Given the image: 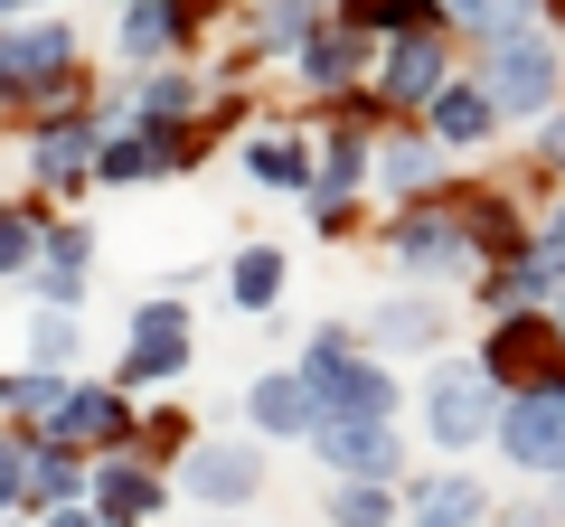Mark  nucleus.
I'll return each instance as SVG.
<instances>
[{
  "mask_svg": "<svg viewBox=\"0 0 565 527\" xmlns=\"http://www.w3.org/2000/svg\"><path fill=\"white\" fill-rule=\"evenodd\" d=\"M302 386H311V406H321V424H386V415H396V377H386L377 358H359L340 330H311Z\"/></svg>",
  "mask_w": 565,
  "mask_h": 527,
  "instance_id": "obj_1",
  "label": "nucleus"
},
{
  "mask_svg": "<svg viewBox=\"0 0 565 527\" xmlns=\"http://www.w3.org/2000/svg\"><path fill=\"white\" fill-rule=\"evenodd\" d=\"M76 29L66 20H10L0 29V104H47V122L76 104Z\"/></svg>",
  "mask_w": 565,
  "mask_h": 527,
  "instance_id": "obj_2",
  "label": "nucleus"
},
{
  "mask_svg": "<svg viewBox=\"0 0 565 527\" xmlns=\"http://www.w3.org/2000/svg\"><path fill=\"white\" fill-rule=\"evenodd\" d=\"M500 406L509 396L481 377V358H444L434 377H424V433H434L444 452H481L490 433H500Z\"/></svg>",
  "mask_w": 565,
  "mask_h": 527,
  "instance_id": "obj_3",
  "label": "nucleus"
},
{
  "mask_svg": "<svg viewBox=\"0 0 565 527\" xmlns=\"http://www.w3.org/2000/svg\"><path fill=\"white\" fill-rule=\"evenodd\" d=\"M481 85H490V104H500V114H556L565 57H556V39H546V29H527V20H519L500 47H490Z\"/></svg>",
  "mask_w": 565,
  "mask_h": 527,
  "instance_id": "obj_4",
  "label": "nucleus"
},
{
  "mask_svg": "<svg viewBox=\"0 0 565 527\" xmlns=\"http://www.w3.org/2000/svg\"><path fill=\"white\" fill-rule=\"evenodd\" d=\"M556 367H565V340L546 330V311H509V321H490V340H481V377H490V386L537 396Z\"/></svg>",
  "mask_w": 565,
  "mask_h": 527,
  "instance_id": "obj_5",
  "label": "nucleus"
},
{
  "mask_svg": "<svg viewBox=\"0 0 565 527\" xmlns=\"http://www.w3.org/2000/svg\"><path fill=\"white\" fill-rule=\"evenodd\" d=\"M490 443H500L519 471H537V481H565V396H546V386L537 396H509Z\"/></svg>",
  "mask_w": 565,
  "mask_h": 527,
  "instance_id": "obj_6",
  "label": "nucleus"
},
{
  "mask_svg": "<svg viewBox=\"0 0 565 527\" xmlns=\"http://www.w3.org/2000/svg\"><path fill=\"white\" fill-rule=\"evenodd\" d=\"M311 452L330 462V490H386V481H396V462H405L396 424H321V433H311Z\"/></svg>",
  "mask_w": 565,
  "mask_h": 527,
  "instance_id": "obj_7",
  "label": "nucleus"
},
{
  "mask_svg": "<svg viewBox=\"0 0 565 527\" xmlns=\"http://www.w3.org/2000/svg\"><path fill=\"white\" fill-rule=\"evenodd\" d=\"M189 367V311L180 302H141L132 311V348H122V386H161Z\"/></svg>",
  "mask_w": 565,
  "mask_h": 527,
  "instance_id": "obj_8",
  "label": "nucleus"
},
{
  "mask_svg": "<svg viewBox=\"0 0 565 527\" xmlns=\"http://www.w3.org/2000/svg\"><path fill=\"white\" fill-rule=\"evenodd\" d=\"M452 29H434V39H405V47H386V66H377V95L386 104H405V114H434V95L452 85Z\"/></svg>",
  "mask_w": 565,
  "mask_h": 527,
  "instance_id": "obj_9",
  "label": "nucleus"
},
{
  "mask_svg": "<svg viewBox=\"0 0 565 527\" xmlns=\"http://www.w3.org/2000/svg\"><path fill=\"white\" fill-rule=\"evenodd\" d=\"M386 245H396V264H405V273H462V264H471L462 217H452V207H434V198H424V207H405Z\"/></svg>",
  "mask_w": 565,
  "mask_h": 527,
  "instance_id": "obj_10",
  "label": "nucleus"
},
{
  "mask_svg": "<svg viewBox=\"0 0 565 527\" xmlns=\"http://www.w3.org/2000/svg\"><path fill=\"white\" fill-rule=\"evenodd\" d=\"M95 151H104V132L85 114H57V122H39L29 132V180H47V189H76L85 170H95Z\"/></svg>",
  "mask_w": 565,
  "mask_h": 527,
  "instance_id": "obj_11",
  "label": "nucleus"
},
{
  "mask_svg": "<svg viewBox=\"0 0 565 527\" xmlns=\"http://www.w3.org/2000/svg\"><path fill=\"white\" fill-rule=\"evenodd\" d=\"M85 264H95V236H85V226H47L39 273H29L39 311H76V302H85Z\"/></svg>",
  "mask_w": 565,
  "mask_h": 527,
  "instance_id": "obj_12",
  "label": "nucleus"
},
{
  "mask_svg": "<svg viewBox=\"0 0 565 527\" xmlns=\"http://www.w3.org/2000/svg\"><path fill=\"white\" fill-rule=\"evenodd\" d=\"M264 490V462L245 443H199L189 452V499H207V508H245Z\"/></svg>",
  "mask_w": 565,
  "mask_h": 527,
  "instance_id": "obj_13",
  "label": "nucleus"
},
{
  "mask_svg": "<svg viewBox=\"0 0 565 527\" xmlns=\"http://www.w3.org/2000/svg\"><path fill=\"white\" fill-rule=\"evenodd\" d=\"M245 424L255 433H321V406H311V386H302V367H274V377H255L245 386Z\"/></svg>",
  "mask_w": 565,
  "mask_h": 527,
  "instance_id": "obj_14",
  "label": "nucleus"
},
{
  "mask_svg": "<svg viewBox=\"0 0 565 527\" xmlns=\"http://www.w3.org/2000/svg\"><path fill=\"white\" fill-rule=\"evenodd\" d=\"M180 151H189V132H104V151H95V180H114V189H132V180H161V170H180Z\"/></svg>",
  "mask_w": 565,
  "mask_h": 527,
  "instance_id": "obj_15",
  "label": "nucleus"
},
{
  "mask_svg": "<svg viewBox=\"0 0 565 527\" xmlns=\"http://www.w3.org/2000/svg\"><path fill=\"white\" fill-rule=\"evenodd\" d=\"M122 433H132V406H122L114 386H76V396H66V415L39 433V443H66V452H85V443H122Z\"/></svg>",
  "mask_w": 565,
  "mask_h": 527,
  "instance_id": "obj_16",
  "label": "nucleus"
},
{
  "mask_svg": "<svg viewBox=\"0 0 565 527\" xmlns=\"http://www.w3.org/2000/svg\"><path fill=\"white\" fill-rule=\"evenodd\" d=\"M490 122H500L490 85H481V76H452L444 95H434V114H424V132H434L444 151H471V142H490Z\"/></svg>",
  "mask_w": 565,
  "mask_h": 527,
  "instance_id": "obj_17",
  "label": "nucleus"
},
{
  "mask_svg": "<svg viewBox=\"0 0 565 527\" xmlns=\"http://www.w3.org/2000/svg\"><path fill=\"white\" fill-rule=\"evenodd\" d=\"M452 217H462L471 264H500V273H509V264H527V255H537V245L519 236V207H509V198H462Z\"/></svg>",
  "mask_w": 565,
  "mask_h": 527,
  "instance_id": "obj_18",
  "label": "nucleus"
},
{
  "mask_svg": "<svg viewBox=\"0 0 565 527\" xmlns=\"http://www.w3.org/2000/svg\"><path fill=\"white\" fill-rule=\"evenodd\" d=\"M434 180H444V142L434 132H396V142H377V189H396V198H434Z\"/></svg>",
  "mask_w": 565,
  "mask_h": 527,
  "instance_id": "obj_19",
  "label": "nucleus"
},
{
  "mask_svg": "<svg viewBox=\"0 0 565 527\" xmlns=\"http://www.w3.org/2000/svg\"><path fill=\"white\" fill-rule=\"evenodd\" d=\"M151 508H161V481H151L141 462H114V452H104V471H95V518H104V527H141Z\"/></svg>",
  "mask_w": 565,
  "mask_h": 527,
  "instance_id": "obj_20",
  "label": "nucleus"
},
{
  "mask_svg": "<svg viewBox=\"0 0 565 527\" xmlns=\"http://www.w3.org/2000/svg\"><path fill=\"white\" fill-rule=\"evenodd\" d=\"M367 47H377V39H359L349 20H321V29H311V47H302V76L321 85V95H340V85L367 66Z\"/></svg>",
  "mask_w": 565,
  "mask_h": 527,
  "instance_id": "obj_21",
  "label": "nucleus"
},
{
  "mask_svg": "<svg viewBox=\"0 0 565 527\" xmlns=\"http://www.w3.org/2000/svg\"><path fill=\"white\" fill-rule=\"evenodd\" d=\"M132 114H141V132H180V122L199 114V76H189V66H161V76H141Z\"/></svg>",
  "mask_w": 565,
  "mask_h": 527,
  "instance_id": "obj_22",
  "label": "nucleus"
},
{
  "mask_svg": "<svg viewBox=\"0 0 565 527\" xmlns=\"http://www.w3.org/2000/svg\"><path fill=\"white\" fill-rule=\"evenodd\" d=\"M245 180L255 189H311V151L292 142V132H255V142H245Z\"/></svg>",
  "mask_w": 565,
  "mask_h": 527,
  "instance_id": "obj_23",
  "label": "nucleus"
},
{
  "mask_svg": "<svg viewBox=\"0 0 565 527\" xmlns=\"http://www.w3.org/2000/svg\"><path fill=\"white\" fill-rule=\"evenodd\" d=\"M481 518H490L481 481H424L415 490V527H481Z\"/></svg>",
  "mask_w": 565,
  "mask_h": 527,
  "instance_id": "obj_24",
  "label": "nucleus"
},
{
  "mask_svg": "<svg viewBox=\"0 0 565 527\" xmlns=\"http://www.w3.org/2000/svg\"><path fill=\"white\" fill-rule=\"evenodd\" d=\"M434 340H444L434 302H377V321H367V348H434Z\"/></svg>",
  "mask_w": 565,
  "mask_h": 527,
  "instance_id": "obj_25",
  "label": "nucleus"
},
{
  "mask_svg": "<svg viewBox=\"0 0 565 527\" xmlns=\"http://www.w3.org/2000/svg\"><path fill=\"white\" fill-rule=\"evenodd\" d=\"M66 396H76V377H47V367H29V377H0V406H10V415H29L39 433L66 415Z\"/></svg>",
  "mask_w": 565,
  "mask_h": 527,
  "instance_id": "obj_26",
  "label": "nucleus"
},
{
  "mask_svg": "<svg viewBox=\"0 0 565 527\" xmlns=\"http://www.w3.org/2000/svg\"><path fill=\"white\" fill-rule=\"evenodd\" d=\"M122 57H161V47H189V10H170V0H151V10H132V20L114 29Z\"/></svg>",
  "mask_w": 565,
  "mask_h": 527,
  "instance_id": "obj_27",
  "label": "nucleus"
},
{
  "mask_svg": "<svg viewBox=\"0 0 565 527\" xmlns=\"http://www.w3.org/2000/svg\"><path fill=\"white\" fill-rule=\"evenodd\" d=\"M226 292H236V311H274L282 302V255L274 245H245V255L226 264Z\"/></svg>",
  "mask_w": 565,
  "mask_h": 527,
  "instance_id": "obj_28",
  "label": "nucleus"
},
{
  "mask_svg": "<svg viewBox=\"0 0 565 527\" xmlns=\"http://www.w3.org/2000/svg\"><path fill=\"white\" fill-rule=\"evenodd\" d=\"M311 29H321V10H311V0H282V10H255V29H245V39H255L264 57H302Z\"/></svg>",
  "mask_w": 565,
  "mask_h": 527,
  "instance_id": "obj_29",
  "label": "nucleus"
},
{
  "mask_svg": "<svg viewBox=\"0 0 565 527\" xmlns=\"http://www.w3.org/2000/svg\"><path fill=\"white\" fill-rule=\"evenodd\" d=\"M66 358H76V321L66 311H29V367L66 377Z\"/></svg>",
  "mask_w": 565,
  "mask_h": 527,
  "instance_id": "obj_30",
  "label": "nucleus"
},
{
  "mask_svg": "<svg viewBox=\"0 0 565 527\" xmlns=\"http://www.w3.org/2000/svg\"><path fill=\"white\" fill-rule=\"evenodd\" d=\"M39 245H47V226L29 207H0V273H39Z\"/></svg>",
  "mask_w": 565,
  "mask_h": 527,
  "instance_id": "obj_31",
  "label": "nucleus"
},
{
  "mask_svg": "<svg viewBox=\"0 0 565 527\" xmlns=\"http://www.w3.org/2000/svg\"><path fill=\"white\" fill-rule=\"evenodd\" d=\"M76 490H85V452H66V443H39V490H29V499L66 508Z\"/></svg>",
  "mask_w": 565,
  "mask_h": 527,
  "instance_id": "obj_32",
  "label": "nucleus"
},
{
  "mask_svg": "<svg viewBox=\"0 0 565 527\" xmlns=\"http://www.w3.org/2000/svg\"><path fill=\"white\" fill-rule=\"evenodd\" d=\"M330 518L340 527H386L396 518V490H330Z\"/></svg>",
  "mask_w": 565,
  "mask_h": 527,
  "instance_id": "obj_33",
  "label": "nucleus"
},
{
  "mask_svg": "<svg viewBox=\"0 0 565 527\" xmlns=\"http://www.w3.org/2000/svg\"><path fill=\"white\" fill-rule=\"evenodd\" d=\"M39 490V443H0V508H20Z\"/></svg>",
  "mask_w": 565,
  "mask_h": 527,
  "instance_id": "obj_34",
  "label": "nucleus"
},
{
  "mask_svg": "<svg viewBox=\"0 0 565 527\" xmlns=\"http://www.w3.org/2000/svg\"><path fill=\"white\" fill-rule=\"evenodd\" d=\"M537 161H556V170H565V114H546V132H537Z\"/></svg>",
  "mask_w": 565,
  "mask_h": 527,
  "instance_id": "obj_35",
  "label": "nucleus"
},
{
  "mask_svg": "<svg viewBox=\"0 0 565 527\" xmlns=\"http://www.w3.org/2000/svg\"><path fill=\"white\" fill-rule=\"evenodd\" d=\"M537 255H546V264H565V207H556V217L537 226Z\"/></svg>",
  "mask_w": 565,
  "mask_h": 527,
  "instance_id": "obj_36",
  "label": "nucleus"
},
{
  "mask_svg": "<svg viewBox=\"0 0 565 527\" xmlns=\"http://www.w3.org/2000/svg\"><path fill=\"white\" fill-rule=\"evenodd\" d=\"M39 527H104V518H85V508H47Z\"/></svg>",
  "mask_w": 565,
  "mask_h": 527,
  "instance_id": "obj_37",
  "label": "nucleus"
},
{
  "mask_svg": "<svg viewBox=\"0 0 565 527\" xmlns=\"http://www.w3.org/2000/svg\"><path fill=\"white\" fill-rule=\"evenodd\" d=\"M546 330H556V340H565V283H556V302H546Z\"/></svg>",
  "mask_w": 565,
  "mask_h": 527,
  "instance_id": "obj_38",
  "label": "nucleus"
},
{
  "mask_svg": "<svg viewBox=\"0 0 565 527\" xmlns=\"http://www.w3.org/2000/svg\"><path fill=\"white\" fill-rule=\"evenodd\" d=\"M0 527H10V518H0Z\"/></svg>",
  "mask_w": 565,
  "mask_h": 527,
  "instance_id": "obj_39",
  "label": "nucleus"
}]
</instances>
